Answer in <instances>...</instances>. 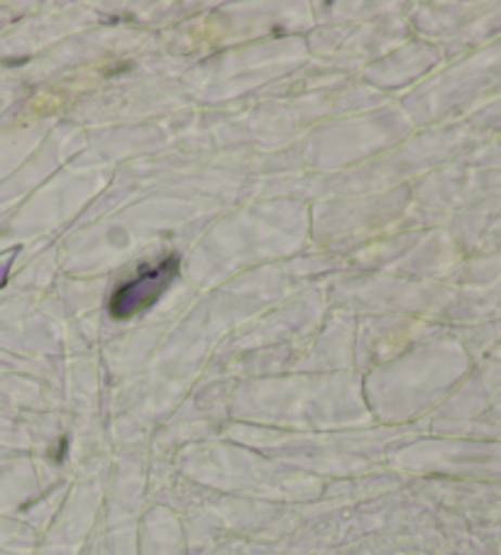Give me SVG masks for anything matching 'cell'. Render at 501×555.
<instances>
[{
	"instance_id": "6da1fadb",
	"label": "cell",
	"mask_w": 501,
	"mask_h": 555,
	"mask_svg": "<svg viewBox=\"0 0 501 555\" xmlns=\"http://www.w3.org/2000/svg\"><path fill=\"white\" fill-rule=\"evenodd\" d=\"M179 272V257L169 255L164 257L159 264L144 267L138 274V280L123 284L111 299V315L113 319H128V315L138 313L144 306L159 299V294L167 289L169 282L175 280Z\"/></svg>"
}]
</instances>
